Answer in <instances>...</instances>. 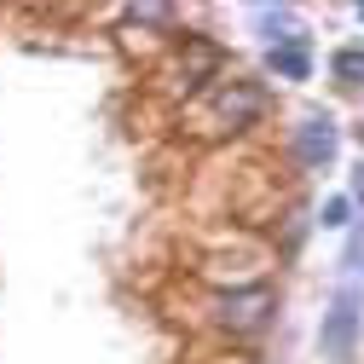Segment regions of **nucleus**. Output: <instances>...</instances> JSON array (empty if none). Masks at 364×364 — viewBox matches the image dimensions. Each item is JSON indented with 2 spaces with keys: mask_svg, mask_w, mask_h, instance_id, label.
Masks as SVG:
<instances>
[{
  "mask_svg": "<svg viewBox=\"0 0 364 364\" xmlns=\"http://www.w3.org/2000/svg\"><path fill=\"white\" fill-rule=\"evenodd\" d=\"M266 116V93L255 81H220L214 93H208V116H203V127L208 133H225V127H255Z\"/></svg>",
  "mask_w": 364,
  "mask_h": 364,
  "instance_id": "1",
  "label": "nucleus"
},
{
  "mask_svg": "<svg viewBox=\"0 0 364 364\" xmlns=\"http://www.w3.org/2000/svg\"><path fill=\"white\" fill-rule=\"evenodd\" d=\"M272 289L266 284H249V289H225V295H214V318L232 336H255V330H266L272 324Z\"/></svg>",
  "mask_w": 364,
  "mask_h": 364,
  "instance_id": "2",
  "label": "nucleus"
},
{
  "mask_svg": "<svg viewBox=\"0 0 364 364\" xmlns=\"http://www.w3.org/2000/svg\"><path fill=\"white\" fill-rule=\"evenodd\" d=\"M318 347H324V358H353V347H358V295L347 289L330 312H324V330H318Z\"/></svg>",
  "mask_w": 364,
  "mask_h": 364,
  "instance_id": "3",
  "label": "nucleus"
},
{
  "mask_svg": "<svg viewBox=\"0 0 364 364\" xmlns=\"http://www.w3.org/2000/svg\"><path fill=\"white\" fill-rule=\"evenodd\" d=\"M336 156V122L330 116H306L295 127V162L301 168H324Z\"/></svg>",
  "mask_w": 364,
  "mask_h": 364,
  "instance_id": "4",
  "label": "nucleus"
},
{
  "mask_svg": "<svg viewBox=\"0 0 364 364\" xmlns=\"http://www.w3.org/2000/svg\"><path fill=\"white\" fill-rule=\"evenodd\" d=\"M214 70H220V47H214V41H186V58H179L186 87H203Z\"/></svg>",
  "mask_w": 364,
  "mask_h": 364,
  "instance_id": "5",
  "label": "nucleus"
},
{
  "mask_svg": "<svg viewBox=\"0 0 364 364\" xmlns=\"http://www.w3.org/2000/svg\"><path fill=\"white\" fill-rule=\"evenodd\" d=\"M272 70H278L284 81H306L312 58H306V35L301 41H284V47H272Z\"/></svg>",
  "mask_w": 364,
  "mask_h": 364,
  "instance_id": "6",
  "label": "nucleus"
},
{
  "mask_svg": "<svg viewBox=\"0 0 364 364\" xmlns=\"http://www.w3.org/2000/svg\"><path fill=\"white\" fill-rule=\"evenodd\" d=\"M330 70H336V81H341V87H364V47L336 53V58H330Z\"/></svg>",
  "mask_w": 364,
  "mask_h": 364,
  "instance_id": "7",
  "label": "nucleus"
},
{
  "mask_svg": "<svg viewBox=\"0 0 364 364\" xmlns=\"http://www.w3.org/2000/svg\"><path fill=\"white\" fill-rule=\"evenodd\" d=\"M127 18H133V23H156V29H168V23H173V6H133Z\"/></svg>",
  "mask_w": 364,
  "mask_h": 364,
  "instance_id": "8",
  "label": "nucleus"
},
{
  "mask_svg": "<svg viewBox=\"0 0 364 364\" xmlns=\"http://www.w3.org/2000/svg\"><path fill=\"white\" fill-rule=\"evenodd\" d=\"M324 225H347V197H336V203H324Z\"/></svg>",
  "mask_w": 364,
  "mask_h": 364,
  "instance_id": "9",
  "label": "nucleus"
},
{
  "mask_svg": "<svg viewBox=\"0 0 364 364\" xmlns=\"http://www.w3.org/2000/svg\"><path fill=\"white\" fill-rule=\"evenodd\" d=\"M353 197H364V168H353Z\"/></svg>",
  "mask_w": 364,
  "mask_h": 364,
  "instance_id": "10",
  "label": "nucleus"
},
{
  "mask_svg": "<svg viewBox=\"0 0 364 364\" xmlns=\"http://www.w3.org/2000/svg\"><path fill=\"white\" fill-rule=\"evenodd\" d=\"M358 145H364V127H358Z\"/></svg>",
  "mask_w": 364,
  "mask_h": 364,
  "instance_id": "11",
  "label": "nucleus"
}]
</instances>
